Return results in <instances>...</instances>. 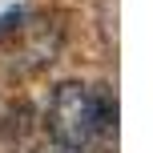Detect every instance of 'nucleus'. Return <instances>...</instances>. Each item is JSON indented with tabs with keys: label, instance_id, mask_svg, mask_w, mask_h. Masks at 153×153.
Returning a JSON list of instances; mask_svg holds the SVG:
<instances>
[{
	"label": "nucleus",
	"instance_id": "obj_1",
	"mask_svg": "<svg viewBox=\"0 0 153 153\" xmlns=\"http://www.w3.org/2000/svg\"><path fill=\"white\" fill-rule=\"evenodd\" d=\"M113 117H117V105L101 89L81 85V81L56 85L53 101H48V125H53L56 141H65L73 149H85L97 133H105L113 125Z\"/></svg>",
	"mask_w": 153,
	"mask_h": 153
},
{
	"label": "nucleus",
	"instance_id": "obj_2",
	"mask_svg": "<svg viewBox=\"0 0 153 153\" xmlns=\"http://www.w3.org/2000/svg\"><path fill=\"white\" fill-rule=\"evenodd\" d=\"M32 153H81V149H73V145H65V141H45V145H36Z\"/></svg>",
	"mask_w": 153,
	"mask_h": 153
}]
</instances>
